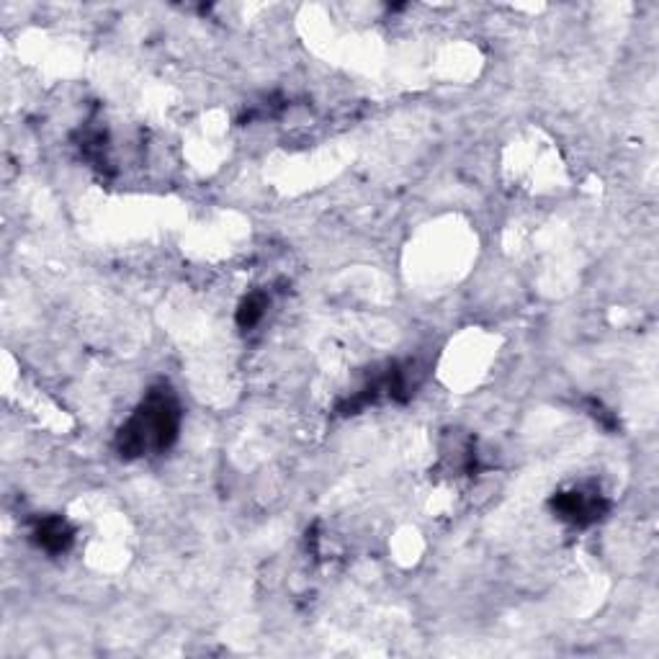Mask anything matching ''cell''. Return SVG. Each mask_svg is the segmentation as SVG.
Masks as SVG:
<instances>
[{"instance_id":"1","label":"cell","mask_w":659,"mask_h":659,"mask_svg":"<svg viewBox=\"0 0 659 659\" xmlns=\"http://www.w3.org/2000/svg\"><path fill=\"white\" fill-rule=\"evenodd\" d=\"M181 428V410L170 389L160 387L147 394L140 410L134 412L129 423L121 428L116 446L124 459H137L147 451H163L176 441Z\"/></svg>"},{"instance_id":"2","label":"cell","mask_w":659,"mask_h":659,"mask_svg":"<svg viewBox=\"0 0 659 659\" xmlns=\"http://www.w3.org/2000/svg\"><path fill=\"white\" fill-rule=\"evenodd\" d=\"M551 505L559 513V518L569 520L575 526H590V523L603 518V513L608 510V502L598 490L559 492Z\"/></svg>"},{"instance_id":"3","label":"cell","mask_w":659,"mask_h":659,"mask_svg":"<svg viewBox=\"0 0 659 659\" xmlns=\"http://www.w3.org/2000/svg\"><path fill=\"white\" fill-rule=\"evenodd\" d=\"M37 544L52 554H60L73 544V531L62 518H47L37 528Z\"/></svg>"},{"instance_id":"4","label":"cell","mask_w":659,"mask_h":659,"mask_svg":"<svg viewBox=\"0 0 659 659\" xmlns=\"http://www.w3.org/2000/svg\"><path fill=\"white\" fill-rule=\"evenodd\" d=\"M266 307H268L266 294H260V291L250 294V297L240 304V309H237V325H240L242 330L255 327L260 320H263V315H266Z\"/></svg>"}]
</instances>
